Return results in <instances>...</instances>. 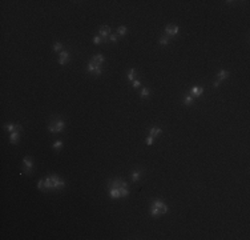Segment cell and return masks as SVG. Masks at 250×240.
<instances>
[{"label":"cell","mask_w":250,"mask_h":240,"mask_svg":"<svg viewBox=\"0 0 250 240\" xmlns=\"http://www.w3.org/2000/svg\"><path fill=\"white\" fill-rule=\"evenodd\" d=\"M94 68H96V67H94L93 63H92V62L88 63V66H87V71H88V72H94Z\"/></svg>","instance_id":"cb8c5ba5"},{"label":"cell","mask_w":250,"mask_h":240,"mask_svg":"<svg viewBox=\"0 0 250 240\" xmlns=\"http://www.w3.org/2000/svg\"><path fill=\"white\" fill-rule=\"evenodd\" d=\"M178 32H180V27H178V25L168 24L166 27H165V35H166L169 39L170 38H174V36H177Z\"/></svg>","instance_id":"5b68a950"},{"label":"cell","mask_w":250,"mask_h":240,"mask_svg":"<svg viewBox=\"0 0 250 240\" xmlns=\"http://www.w3.org/2000/svg\"><path fill=\"white\" fill-rule=\"evenodd\" d=\"M145 143H146V146H152L153 143H154V137H153V136H150V135H148Z\"/></svg>","instance_id":"d4e9b609"},{"label":"cell","mask_w":250,"mask_h":240,"mask_svg":"<svg viewBox=\"0 0 250 240\" xmlns=\"http://www.w3.org/2000/svg\"><path fill=\"white\" fill-rule=\"evenodd\" d=\"M101 42H103V39H101L100 35H96V36L93 38V43H94V44H100Z\"/></svg>","instance_id":"83f0119b"},{"label":"cell","mask_w":250,"mask_h":240,"mask_svg":"<svg viewBox=\"0 0 250 240\" xmlns=\"http://www.w3.org/2000/svg\"><path fill=\"white\" fill-rule=\"evenodd\" d=\"M4 128L7 129L10 133H12V132H20L21 127L20 125H16V124H12V123H7V124L4 125Z\"/></svg>","instance_id":"8fae6325"},{"label":"cell","mask_w":250,"mask_h":240,"mask_svg":"<svg viewBox=\"0 0 250 240\" xmlns=\"http://www.w3.org/2000/svg\"><path fill=\"white\" fill-rule=\"evenodd\" d=\"M61 147H62V142H61V140H56V142L53 143L52 148H53V150H55V151H57V150H59V148H61Z\"/></svg>","instance_id":"603a6c76"},{"label":"cell","mask_w":250,"mask_h":240,"mask_svg":"<svg viewBox=\"0 0 250 240\" xmlns=\"http://www.w3.org/2000/svg\"><path fill=\"white\" fill-rule=\"evenodd\" d=\"M44 185H45V194L48 191H57V189H62L65 187V181L60 179L56 174L47 176L44 179Z\"/></svg>","instance_id":"7a4b0ae2"},{"label":"cell","mask_w":250,"mask_h":240,"mask_svg":"<svg viewBox=\"0 0 250 240\" xmlns=\"http://www.w3.org/2000/svg\"><path fill=\"white\" fill-rule=\"evenodd\" d=\"M152 205L156 209H158L160 215H165V213L169 211V207H168V204H166V203H164L161 199H154V200L152 202Z\"/></svg>","instance_id":"277c9868"},{"label":"cell","mask_w":250,"mask_h":240,"mask_svg":"<svg viewBox=\"0 0 250 240\" xmlns=\"http://www.w3.org/2000/svg\"><path fill=\"white\" fill-rule=\"evenodd\" d=\"M219 83H221V81H218V80H217V81H214V84H213V85H214V88H217L219 85Z\"/></svg>","instance_id":"f546056e"},{"label":"cell","mask_w":250,"mask_h":240,"mask_svg":"<svg viewBox=\"0 0 250 240\" xmlns=\"http://www.w3.org/2000/svg\"><path fill=\"white\" fill-rule=\"evenodd\" d=\"M90 62L94 64V67H101V66H103V63L105 62V57H104V55L97 53V55L92 56V60H90Z\"/></svg>","instance_id":"ba28073f"},{"label":"cell","mask_w":250,"mask_h":240,"mask_svg":"<svg viewBox=\"0 0 250 240\" xmlns=\"http://www.w3.org/2000/svg\"><path fill=\"white\" fill-rule=\"evenodd\" d=\"M126 181L122 180L120 178L112 179V180L108 181V189H109V198L113 199V200H117V199H121V195H120V189L121 187H125Z\"/></svg>","instance_id":"6da1fadb"},{"label":"cell","mask_w":250,"mask_h":240,"mask_svg":"<svg viewBox=\"0 0 250 240\" xmlns=\"http://www.w3.org/2000/svg\"><path fill=\"white\" fill-rule=\"evenodd\" d=\"M53 49H55L56 52H59V53H60V52L62 51V44H61L60 42H56L55 44H53Z\"/></svg>","instance_id":"44dd1931"},{"label":"cell","mask_w":250,"mask_h":240,"mask_svg":"<svg viewBox=\"0 0 250 240\" xmlns=\"http://www.w3.org/2000/svg\"><path fill=\"white\" fill-rule=\"evenodd\" d=\"M32 170H33V160H32V157L25 156L23 159V172L24 174H31Z\"/></svg>","instance_id":"8992f818"},{"label":"cell","mask_w":250,"mask_h":240,"mask_svg":"<svg viewBox=\"0 0 250 240\" xmlns=\"http://www.w3.org/2000/svg\"><path fill=\"white\" fill-rule=\"evenodd\" d=\"M202 94H204V87H200V85H193V87L190 88V95L194 99L200 98Z\"/></svg>","instance_id":"9c48e42d"},{"label":"cell","mask_w":250,"mask_h":240,"mask_svg":"<svg viewBox=\"0 0 250 240\" xmlns=\"http://www.w3.org/2000/svg\"><path fill=\"white\" fill-rule=\"evenodd\" d=\"M136 76H137V71H136L135 68H130V70L128 71V73H126V79H128L129 81L136 80Z\"/></svg>","instance_id":"5bb4252c"},{"label":"cell","mask_w":250,"mask_h":240,"mask_svg":"<svg viewBox=\"0 0 250 240\" xmlns=\"http://www.w3.org/2000/svg\"><path fill=\"white\" fill-rule=\"evenodd\" d=\"M229 76H230V72L229 71H226V70H221V71H218V73H217V79H218V81L226 80Z\"/></svg>","instance_id":"4fadbf2b"},{"label":"cell","mask_w":250,"mask_h":240,"mask_svg":"<svg viewBox=\"0 0 250 240\" xmlns=\"http://www.w3.org/2000/svg\"><path fill=\"white\" fill-rule=\"evenodd\" d=\"M94 75H96V76H100L101 73H103V68H101V67H96V68H94Z\"/></svg>","instance_id":"f1b7e54d"},{"label":"cell","mask_w":250,"mask_h":240,"mask_svg":"<svg viewBox=\"0 0 250 240\" xmlns=\"http://www.w3.org/2000/svg\"><path fill=\"white\" fill-rule=\"evenodd\" d=\"M158 43H160V45H168L170 43V39L166 35H162L160 38V40H158Z\"/></svg>","instance_id":"ffe728a7"},{"label":"cell","mask_w":250,"mask_h":240,"mask_svg":"<svg viewBox=\"0 0 250 240\" xmlns=\"http://www.w3.org/2000/svg\"><path fill=\"white\" fill-rule=\"evenodd\" d=\"M37 189H40L41 192H45V185H44V179H40L37 181Z\"/></svg>","instance_id":"7402d4cb"},{"label":"cell","mask_w":250,"mask_h":240,"mask_svg":"<svg viewBox=\"0 0 250 240\" xmlns=\"http://www.w3.org/2000/svg\"><path fill=\"white\" fill-rule=\"evenodd\" d=\"M132 85H133V88H140L141 87V81H140V80H133L132 81Z\"/></svg>","instance_id":"4316f807"},{"label":"cell","mask_w":250,"mask_h":240,"mask_svg":"<svg viewBox=\"0 0 250 240\" xmlns=\"http://www.w3.org/2000/svg\"><path fill=\"white\" fill-rule=\"evenodd\" d=\"M19 139H20V132H12L10 135V142L12 144H16L19 142Z\"/></svg>","instance_id":"2e32d148"},{"label":"cell","mask_w":250,"mask_h":240,"mask_svg":"<svg viewBox=\"0 0 250 240\" xmlns=\"http://www.w3.org/2000/svg\"><path fill=\"white\" fill-rule=\"evenodd\" d=\"M108 39H109V42H112V43H116V42H117V40H118V36H117V34H116V35H112V34H111V35H109V38H108Z\"/></svg>","instance_id":"484cf974"},{"label":"cell","mask_w":250,"mask_h":240,"mask_svg":"<svg viewBox=\"0 0 250 240\" xmlns=\"http://www.w3.org/2000/svg\"><path fill=\"white\" fill-rule=\"evenodd\" d=\"M193 103H194V98H193L190 94L185 95V96H184V104L185 105H192Z\"/></svg>","instance_id":"9a60e30c"},{"label":"cell","mask_w":250,"mask_h":240,"mask_svg":"<svg viewBox=\"0 0 250 240\" xmlns=\"http://www.w3.org/2000/svg\"><path fill=\"white\" fill-rule=\"evenodd\" d=\"M99 35L101 36L103 42L104 43H108L109 42V35H111V27L109 25H101L100 29H99Z\"/></svg>","instance_id":"52a82bcc"},{"label":"cell","mask_w":250,"mask_h":240,"mask_svg":"<svg viewBox=\"0 0 250 240\" xmlns=\"http://www.w3.org/2000/svg\"><path fill=\"white\" fill-rule=\"evenodd\" d=\"M126 32H128V28L125 27V25H120V27H117V36H125L126 35Z\"/></svg>","instance_id":"d6986e66"},{"label":"cell","mask_w":250,"mask_h":240,"mask_svg":"<svg viewBox=\"0 0 250 240\" xmlns=\"http://www.w3.org/2000/svg\"><path fill=\"white\" fill-rule=\"evenodd\" d=\"M65 129V122L61 118L52 119L48 124V131L52 133H60Z\"/></svg>","instance_id":"3957f363"},{"label":"cell","mask_w":250,"mask_h":240,"mask_svg":"<svg viewBox=\"0 0 250 240\" xmlns=\"http://www.w3.org/2000/svg\"><path fill=\"white\" fill-rule=\"evenodd\" d=\"M71 56H69V52L68 51H61V52L59 53V64H61V66H64V64H67V63L69 62Z\"/></svg>","instance_id":"30bf717a"},{"label":"cell","mask_w":250,"mask_h":240,"mask_svg":"<svg viewBox=\"0 0 250 240\" xmlns=\"http://www.w3.org/2000/svg\"><path fill=\"white\" fill-rule=\"evenodd\" d=\"M161 133H162V129H161L160 127H150V128L148 129V135L153 136V137H157V136H160Z\"/></svg>","instance_id":"7c38bea8"},{"label":"cell","mask_w":250,"mask_h":240,"mask_svg":"<svg viewBox=\"0 0 250 240\" xmlns=\"http://www.w3.org/2000/svg\"><path fill=\"white\" fill-rule=\"evenodd\" d=\"M141 174H143V171L140 170H136L132 172V181L133 183H136V181H139L140 178H141Z\"/></svg>","instance_id":"e0dca14e"},{"label":"cell","mask_w":250,"mask_h":240,"mask_svg":"<svg viewBox=\"0 0 250 240\" xmlns=\"http://www.w3.org/2000/svg\"><path fill=\"white\" fill-rule=\"evenodd\" d=\"M149 95H150V90L148 87H143L141 88V92H140V96L143 99H146V98H149Z\"/></svg>","instance_id":"ac0fdd59"}]
</instances>
